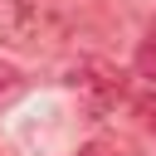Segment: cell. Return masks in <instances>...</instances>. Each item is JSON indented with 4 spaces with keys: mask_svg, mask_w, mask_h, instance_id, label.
<instances>
[{
    "mask_svg": "<svg viewBox=\"0 0 156 156\" xmlns=\"http://www.w3.org/2000/svg\"><path fill=\"white\" fill-rule=\"evenodd\" d=\"M136 68H141V78H151V83H156V39H146V44H141Z\"/></svg>",
    "mask_w": 156,
    "mask_h": 156,
    "instance_id": "3957f363",
    "label": "cell"
},
{
    "mask_svg": "<svg viewBox=\"0 0 156 156\" xmlns=\"http://www.w3.org/2000/svg\"><path fill=\"white\" fill-rule=\"evenodd\" d=\"M151 39H156V24H151Z\"/></svg>",
    "mask_w": 156,
    "mask_h": 156,
    "instance_id": "8992f818",
    "label": "cell"
},
{
    "mask_svg": "<svg viewBox=\"0 0 156 156\" xmlns=\"http://www.w3.org/2000/svg\"><path fill=\"white\" fill-rule=\"evenodd\" d=\"M73 156H117V146H112V141H83Z\"/></svg>",
    "mask_w": 156,
    "mask_h": 156,
    "instance_id": "277c9868",
    "label": "cell"
},
{
    "mask_svg": "<svg viewBox=\"0 0 156 156\" xmlns=\"http://www.w3.org/2000/svg\"><path fill=\"white\" fill-rule=\"evenodd\" d=\"M20 88H24V73H20L15 63H5V58H0V102H10Z\"/></svg>",
    "mask_w": 156,
    "mask_h": 156,
    "instance_id": "7a4b0ae2",
    "label": "cell"
},
{
    "mask_svg": "<svg viewBox=\"0 0 156 156\" xmlns=\"http://www.w3.org/2000/svg\"><path fill=\"white\" fill-rule=\"evenodd\" d=\"M136 117H141V127L156 132V98H141V102H136Z\"/></svg>",
    "mask_w": 156,
    "mask_h": 156,
    "instance_id": "5b68a950",
    "label": "cell"
},
{
    "mask_svg": "<svg viewBox=\"0 0 156 156\" xmlns=\"http://www.w3.org/2000/svg\"><path fill=\"white\" fill-rule=\"evenodd\" d=\"M68 24V0H0V44L20 54L49 49Z\"/></svg>",
    "mask_w": 156,
    "mask_h": 156,
    "instance_id": "6da1fadb",
    "label": "cell"
}]
</instances>
